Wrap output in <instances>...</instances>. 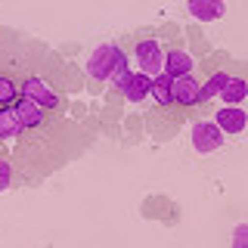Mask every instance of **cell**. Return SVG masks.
<instances>
[{
  "mask_svg": "<svg viewBox=\"0 0 248 248\" xmlns=\"http://www.w3.org/2000/svg\"><path fill=\"white\" fill-rule=\"evenodd\" d=\"M127 78H130V62H127V56H124L121 53V59L115 62V68H112V78H108V81L115 84V87H124V84H127Z\"/></svg>",
  "mask_w": 248,
  "mask_h": 248,
  "instance_id": "cell-16",
  "label": "cell"
},
{
  "mask_svg": "<svg viewBox=\"0 0 248 248\" xmlns=\"http://www.w3.org/2000/svg\"><path fill=\"white\" fill-rule=\"evenodd\" d=\"M121 93H124L127 103H143V99L152 96V78L143 75V72H130V78H127V84L121 87Z\"/></svg>",
  "mask_w": 248,
  "mask_h": 248,
  "instance_id": "cell-9",
  "label": "cell"
},
{
  "mask_svg": "<svg viewBox=\"0 0 248 248\" xmlns=\"http://www.w3.org/2000/svg\"><path fill=\"white\" fill-rule=\"evenodd\" d=\"M121 59V50L115 44H103L99 50H93V56L87 62V72L93 81H108L112 78V68H115V62Z\"/></svg>",
  "mask_w": 248,
  "mask_h": 248,
  "instance_id": "cell-1",
  "label": "cell"
},
{
  "mask_svg": "<svg viewBox=\"0 0 248 248\" xmlns=\"http://www.w3.org/2000/svg\"><path fill=\"white\" fill-rule=\"evenodd\" d=\"M205 103V93H202V84L196 81L192 75H180L174 78V106L177 108H192V106H202Z\"/></svg>",
  "mask_w": 248,
  "mask_h": 248,
  "instance_id": "cell-3",
  "label": "cell"
},
{
  "mask_svg": "<svg viewBox=\"0 0 248 248\" xmlns=\"http://www.w3.org/2000/svg\"><path fill=\"white\" fill-rule=\"evenodd\" d=\"M152 99L161 108H165V106H174V78H170L168 72H161L158 78H152Z\"/></svg>",
  "mask_w": 248,
  "mask_h": 248,
  "instance_id": "cell-11",
  "label": "cell"
},
{
  "mask_svg": "<svg viewBox=\"0 0 248 248\" xmlns=\"http://www.w3.org/2000/svg\"><path fill=\"white\" fill-rule=\"evenodd\" d=\"M137 62H140V72L149 75V78H158L165 72V53H161L158 41H140L137 44Z\"/></svg>",
  "mask_w": 248,
  "mask_h": 248,
  "instance_id": "cell-5",
  "label": "cell"
},
{
  "mask_svg": "<svg viewBox=\"0 0 248 248\" xmlns=\"http://www.w3.org/2000/svg\"><path fill=\"white\" fill-rule=\"evenodd\" d=\"M13 183V165L6 158H0V192H6Z\"/></svg>",
  "mask_w": 248,
  "mask_h": 248,
  "instance_id": "cell-17",
  "label": "cell"
},
{
  "mask_svg": "<svg viewBox=\"0 0 248 248\" xmlns=\"http://www.w3.org/2000/svg\"><path fill=\"white\" fill-rule=\"evenodd\" d=\"M165 72H168L170 78L189 75V72H192V56H186L183 50H168V56H165Z\"/></svg>",
  "mask_w": 248,
  "mask_h": 248,
  "instance_id": "cell-12",
  "label": "cell"
},
{
  "mask_svg": "<svg viewBox=\"0 0 248 248\" xmlns=\"http://www.w3.org/2000/svg\"><path fill=\"white\" fill-rule=\"evenodd\" d=\"M16 108H19L22 115V124L31 130V134H37V130H44L46 124H50V112H46L44 106H37L34 99L28 96H19V103H16Z\"/></svg>",
  "mask_w": 248,
  "mask_h": 248,
  "instance_id": "cell-6",
  "label": "cell"
},
{
  "mask_svg": "<svg viewBox=\"0 0 248 248\" xmlns=\"http://www.w3.org/2000/svg\"><path fill=\"white\" fill-rule=\"evenodd\" d=\"M245 96H248V81H245V78H232L230 75V81L223 84V90H220V99L227 106H239Z\"/></svg>",
  "mask_w": 248,
  "mask_h": 248,
  "instance_id": "cell-13",
  "label": "cell"
},
{
  "mask_svg": "<svg viewBox=\"0 0 248 248\" xmlns=\"http://www.w3.org/2000/svg\"><path fill=\"white\" fill-rule=\"evenodd\" d=\"M189 13L202 22H214V19H223L227 16V3L223 0H189Z\"/></svg>",
  "mask_w": 248,
  "mask_h": 248,
  "instance_id": "cell-10",
  "label": "cell"
},
{
  "mask_svg": "<svg viewBox=\"0 0 248 248\" xmlns=\"http://www.w3.org/2000/svg\"><path fill=\"white\" fill-rule=\"evenodd\" d=\"M230 81V75H223V72H214L211 75V81L208 84H202V93H205V103L208 99H220V90H223V84Z\"/></svg>",
  "mask_w": 248,
  "mask_h": 248,
  "instance_id": "cell-15",
  "label": "cell"
},
{
  "mask_svg": "<svg viewBox=\"0 0 248 248\" xmlns=\"http://www.w3.org/2000/svg\"><path fill=\"white\" fill-rule=\"evenodd\" d=\"M19 90H22V96L34 99V103H37V106H44L46 112H59V108H62V96H59L56 90L46 87L41 78H25Z\"/></svg>",
  "mask_w": 248,
  "mask_h": 248,
  "instance_id": "cell-2",
  "label": "cell"
},
{
  "mask_svg": "<svg viewBox=\"0 0 248 248\" xmlns=\"http://www.w3.org/2000/svg\"><path fill=\"white\" fill-rule=\"evenodd\" d=\"M22 90L16 87V81H10L6 75H0V108H13L16 103H19Z\"/></svg>",
  "mask_w": 248,
  "mask_h": 248,
  "instance_id": "cell-14",
  "label": "cell"
},
{
  "mask_svg": "<svg viewBox=\"0 0 248 248\" xmlns=\"http://www.w3.org/2000/svg\"><path fill=\"white\" fill-rule=\"evenodd\" d=\"M192 146H196V152H202V155L217 152L223 146V130L217 127L214 121H196L192 124Z\"/></svg>",
  "mask_w": 248,
  "mask_h": 248,
  "instance_id": "cell-4",
  "label": "cell"
},
{
  "mask_svg": "<svg viewBox=\"0 0 248 248\" xmlns=\"http://www.w3.org/2000/svg\"><path fill=\"white\" fill-rule=\"evenodd\" d=\"M214 124L223 130V134H242V130L248 127V112L239 106H223L220 112H217Z\"/></svg>",
  "mask_w": 248,
  "mask_h": 248,
  "instance_id": "cell-7",
  "label": "cell"
},
{
  "mask_svg": "<svg viewBox=\"0 0 248 248\" xmlns=\"http://www.w3.org/2000/svg\"><path fill=\"white\" fill-rule=\"evenodd\" d=\"M232 248H248V227H236V232H232Z\"/></svg>",
  "mask_w": 248,
  "mask_h": 248,
  "instance_id": "cell-18",
  "label": "cell"
},
{
  "mask_svg": "<svg viewBox=\"0 0 248 248\" xmlns=\"http://www.w3.org/2000/svg\"><path fill=\"white\" fill-rule=\"evenodd\" d=\"M22 134H28V127L22 124V115L19 108H0V143H13L19 140Z\"/></svg>",
  "mask_w": 248,
  "mask_h": 248,
  "instance_id": "cell-8",
  "label": "cell"
}]
</instances>
